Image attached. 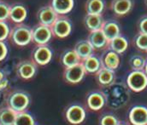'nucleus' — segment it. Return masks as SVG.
<instances>
[{
  "instance_id": "obj_39",
  "label": "nucleus",
  "mask_w": 147,
  "mask_h": 125,
  "mask_svg": "<svg viewBox=\"0 0 147 125\" xmlns=\"http://www.w3.org/2000/svg\"><path fill=\"white\" fill-rule=\"evenodd\" d=\"M145 4H146V6L147 7V0H145Z\"/></svg>"
},
{
  "instance_id": "obj_31",
  "label": "nucleus",
  "mask_w": 147,
  "mask_h": 125,
  "mask_svg": "<svg viewBox=\"0 0 147 125\" xmlns=\"http://www.w3.org/2000/svg\"><path fill=\"white\" fill-rule=\"evenodd\" d=\"M10 29L6 21H0V41H4L9 39Z\"/></svg>"
},
{
  "instance_id": "obj_30",
  "label": "nucleus",
  "mask_w": 147,
  "mask_h": 125,
  "mask_svg": "<svg viewBox=\"0 0 147 125\" xmlns=\"http://www.w3.org/2000/svg\"><path fill=\"white\" fill-rule=\"evenodd\" d=\"M10 5L5 2L0 1V21H6L9 19Z\"/></svg>"
},
{
  "instance_id": "obj_23",
  "label": "nucleus",
  "mask_w": 147,
  "mask_h": 125,
  "mask_svg": "<svg viewBox=\"0 0 147 125\" xmlns=\"http://www.w3.org/2000/svg\"><path fill=\"white\" fill-rule=\"evenodd\" d=\"M60 61L64 66V67L67 68L81 63V59L79 57V55H77V53L74 49H70L65 50L61 55Z\"/></svg>"
},
{
  "instance_id": "obj_3",
  "label": "nucleus",
  "mask_w": 147,
  "mask_h": 125,
  "mask_svg": "<svg viewBox=\"0 0 147 125\" xmlns=\"http://www.w3.org/2000/svg\"><path fill=\"white\" fill-rule=\"evenodd\" d=\"M72 21L66 15H58L54 23L51 26L53 37L57 39H65L72 32Z\"/></svg>"
},
{
  "instance_id": "obj_11",
  "label": "nucleus",
  "mask_w": 147,
  "mask_h": 125,
  "mask_svg": "<svg viewBox=\"0 0 147 125\" xmlns=\"http://www.w3.org/2000/svg\"><path fill=\"white\" fill-rule=\"evenodd\" d=\"M66 118L71 124H80L86 118V111L79 104H74L68 107L66 111Z\"/></svg>"
},
{
  "instance_id": "obj_36",
  "label": "nucleus",
  "mask_w": 147,
  "mask_h": 125,
  "mask_svg": "<svg viewBox=\"0 0 147 125\" xmlns=\"http://www.w3.org/2000/svg\"><path fill=\"white\" fill-rule=\"evenodd\" d=\"M7 78V76H6V72L3 69L0 68V82L3 81V79Z\"/></svg>"
},
{
  "instance_id": "obj_22",
  "label": "nucleus",
  "mask_w": 147,
  "mask_h": 125,
  "mask_svg": "<svg viewBox=\"0 0 147 125\" xmlns=\"http://www.w3.org/2000/svg\"><path fill=\"white\" fill-rule=\"evenodd\" d=\"M50 4L58 15H67L74 9V0H51Z\"/></svg>"
},
{
  "instance_id": "obj_20",
  "label": "nucleus",
  "mask_w": 147,
  "mask_h": 125,
  "mask_svg": "<svg viewBox=\"0 0 147 125\" xmlns=\"http://www.w3.org/2000/svg\"><path fill=\"white\" fill-rule=\"evenodd\" d=\"M101 30L109 40L121 35V27L115 20H105Z\"/></svg>"
},
{
  "instance_id": "obj_16",
  "label": "nucleus",
  "mask_w": 147,
  "mask_h": 125,
  "mask_svg": "<svg viewBox=\"0 0 147 125\" xmlns=\"http://www.w3.org/2000/svg\"><path fill=\"white\" fill-rule=\"evenodd\" d=\"M27 16H28V9L23 4L17 3L10 5L9 20L12 22L16 24L23 23Z\"/></svg>"
},
{
  "instance_id": "obj_2",
  "label": "nucleus",
  "mask_w": 147,
  "mask_h": 125,
  "mask_svg": "<svg viewBox=\"0 0 147 125\" xmlns=\"http://www.w3.org/2000/svg\"><path fill=\"white\" fill-rule=\"evenodd\" d=\"M7 106L16 112H22L30 104L29 94L22 90H15L7 97Z\"/></svg>"
},
{
  "instance_id": "obj_24",
  "label": "nucleus",
  "mask_w": 147,
  "mask_h": 125,
  "mask_svg": "<svg viewBox=\"0 0 147 125\" xmlns=\"http://www.w3.org/2000/svg\"><path fill=\"white\" fill-rule=\"evenodd\" d=\"M105 0H86L85 3V9L86 14L102 15L105 11Z\"/></svg>"
},
{
  "instance_id": "obj_37",
  "label": "nucleus",
  "mask_w": 147,
  "mask_h": 125,
  "mask_svg": "<svg viewBox=\"0 0 147 125\" xmlns=\"http://www.w3.org/2000/svg\"><path fill=\"white\" fill-rule=\"evenodd\" d=\"M117 125H127V124L125 122H120V121H119V123H118V124Z\"/></svg>"
},
{
  "instance_id": "obj_19",
  "label": "nucleus",
  "mask_w": 147,
  "mask_h": 125,
  "mask_svg": "<svg viewBox=\"0 0 147 125\" xmlns=\"http://www.w3.org/2000/svg\"><path fill=\"white\" fill-rule=\"evenodd\" d=\"M102 15H90L86 14L84 17V25L89 32L100 30L105 22Z\"/></svg>"
},
{
  "instance_id": "obj_12",
  "label": "nucleus",
  "mask_w": 147,
  "mask_h": 125,
  "mask_svg": "<svg viewBox=\"0 0 147 125\" xmlns=\"http://www.w3.org/2000/svg\"><path fill=\"white\" fill-rule=\"evenodd\" d=\"M134 8V0H111L110 9L119 17L125 16Z\"/></svg>"
},
{
  "instance_id": "obj_14",
  "label": "nucleus",
  "mask_w": 147,
  "mask_h": 125,
  "mask_svg": "<svg viewBox=\"0 0 147 125\" xmlns=\"http://www.w3.org/2000/svg\"><path fill=\"white\" fill-rule=\"evenodd\" d=\"M87 40L95 49H106L109 47L110 40L106 38L101 29L90 32Z\"/></svg>"
},
{
  "instance_id": "obj_15",
  "label": "nucleus",
  "mask_w": 147,
  "mask_h": 125,
  "mask_svg": "<svg viewBox=\"0 0 147 125\" xmlns=\"http://www.w3.org/2000/svg\"><path fill=\"white\" fill-rule=\"evenodd\" d=\"M100 58H101L102 65L105 68L115 71L120 65L121 60H120L119 54H117L116 52L113 51L109 48L105 49V52L100 56Z\"/></svg>"
},
{
  "instance_id": "obj_10",
  "label": "nucleus",
  "mask_w": 147,
  "mask_h": 125,
  "mask_svg": "<svg viewBox=\"0 0 147 125\" xmlns=\"http://www.w3.org/2000/svg\"><path fill=\"white\" fill-rule=\"evenodd\" d=\"M106 95L104 92L99 90L92 91L86 97V103L88 107L93 111L101 110L106 104Z\"/></svg>"
},
{
  "instance_id": "obj_13",
  "label": "nucleus",
  "mask_w": 147,
  "mask_h": 125,
  "mask_svg": "<svg viewBox=\"0 0 147 125\" xmlns=\"http://www.w3.org/2000/svg\"><path fill=\"white\" fill-rule=\"evenodd\" d=\"M129 121L133 125H147V107L134 106L129 112Z\"/></svg>"
},
{
  "instance_id": "obj_5",
  "label": "nucleus",
  "mask_w": 147,
  "mask_h": 125,
  "mask_svg": "<svg viewBox=\"0 0 147 125\" xmlns=\"http://www.w3.org/2000/svg\"><path fill=\"white\" fill-rule=\"evenodd\" d=\"M37 66L38 65L32 59L22 60L19 61L16 66V75L23 80H29L35 76L38 69Z\"/></svg>"
},
{
  "instance_id": "obj_18",
  "label": "nucleus",
  "mask_w": 147,
  "mask_h": 125,
  "mask_svg": "<svg viewBox=\"0 0 147 125\" xmlns=\"http://www.w3.org/2000/svg\"><path fill=\"white\" fill-rule=\"evenodd\" d=\"M81 64L83 65L86 74H96L103 67L101 58L94 54L82 60Z\"/></svg>"
},
{
  "instance_id": "obj_26",
  "label": "nucleus",
  "mask_w": 147,
  "mask_h": 125,
  "mask_svg": "<svg viewBox=\"0 0 147 125\" xmlns=\"http://www.w3.org/2000/svg\"><path fill=\"white\" fill-rule=\"evenodd\" d=\"M17 112L8 106L0 109V125H14Z\"/></svg>"
},
{
  "instance_id": "obj_17",
  "label": "nucleus",
  "mask_w": 147,
  "mask_h": 125,
  "mask_svg": "<svg viewBox=\"0 0 147 125\" xmlns=\"http://www.w3.org/2000/svg\"><path fill=\"white\" fill-rule=\"evenodd\" d=\"M95 77L98 83L105 88H107L114 83H115V71L105 68L104 66L95 74Z\"/></svg>"
},
{
  "instance_id": "obj_21",
  "label": "nucleus",
  "mask_w": 147,
  "mask_h": 125,
  "mask_svg": "<svg viewBox=\"0 0 147 125\" xmlns=\"http://www.w3.org/2000/svg\"><path fill=\"white\" fill-rule=\"evenodd\" d=\"M74 49L75 50L79 57L81 59V61L93 55L95 51V49L92 47V45L87 39L77 42L74 47Z\"/></svg>"
},
{
  "instance_id": "obj_6",
  "label": "nucleus",
  "mask_w": 147,
  "mask_h": 125,
  "mask_svg": "<svg viewBox=\"0 0 147 125\" xmlns=\"http://www.w3.org/2000/svg\"><path fill=\"white\" fill-rule=\"evenodd\" d=\"M53 37V33L51 27L38 24L32 27V38L33 42L36 45H45Z\"/></svg>"
},
{
  "instance_id": "obj_38",
  "label": "nucleus",
  "mask_w": 147,
  "mask_h": 125,
  "mask_svg": "<svg viewBox=\"0 0 147 125\" xmlns=\"http://www.w3.org/2000/svg\"><path fill=\"white\" fill-rule=\"evenodd\" d=\"M144 71H145V72L146 73V75H147V61H146V66H145V69H144Z\"/></svg>"
},
{
  "instance_id": "obj_29",
  "label": "nucleus",
  "mask_w": 147,
  "mask_h": 125,
  "mask_svg": "<svg viewBox=\"0 0 147 125\" xmlns=\"http://www.w3.org/2000/svg\"><path fill=\"white\" fill-rule=\"evenodd\" d=\"M134 46L142 50V51H147V34L139 33L134 39Z\"/></svg>"
},
{
  "instance_id": "obj_4",
  "label": "nucleus",
  "mask_w": 147,
  "mask_h": 125,
  "mask_svg": "<svg viewBox=\"0 0 147 125\" xmlns=\"http://www.w3.org/2000/svg\"><path fill=\"white\" fill-rule=\"evenodd\" d=\"M127 85L129 89L139 93L147 87V75L145 71H134L127 75Z\"/></svg>"
},
{
  "instance_id": "obj_40",
  "label": "nucleus",
  "mask_w": 147,
  "mask_h": 125,
  "mask_svg": "<svg viewBox=\"0 0 147 125\" xmlns=\"http://www.w3.org/2000/svg\"><path fill=\"white\" fill-rule=\"evenodd\" d=\"M146 53H147V51H146Z\"/></svg>"
},
{
  "instance_id": "obj_27",
  "label": "nucleus",
  "mask_w": 147,
  "mask_h": 125,
  "mask_svg": "<svg viewBox=\"0 0 147 125\" xmlns=\"http://www.w3.org/2000/svg\"><path fill=\"white\" fill-rule=\"evenodd\" d=\"M146 61L147 60L144 56L134 55H132L129 59V66L134 71H144Z\"/></svg>"
},
{
  "instance_id": "obj_1",
  "label": "nucleus",
  "mask_w": 147,
  "mask_h": 125,
  "mask_svg": "<svg viewBox=\"0 0 147 125\" xmlns=\"http://www.w3.org/2000/svg\"><path fill=\"white\" fill-rule=\"evenodd\" d=\"M10 42L19 47H24L33 42L32 27L26 24H16L11 29L9 36Z\"/></svg>"
},
{
  "instance_id": "obj_7",
  "label": "nucleus",
  "mask_w": 147,
  "mask_h": 125,
  "mask_svg": "<svg viewBox=\"0 0 147 125\" xmlns=\"http://www.w3.org/2000/svg\"><path fill=\"white\" fill-rule=\"evenodd\" d=\"M52 55L53 52L47 44L37 45L32 52L31 59L38 66H45L51 62Z\"/></svg>"
},
{
  "instance_id": "obj_9",
  "label": "nucleus",
  "mask_w": 147,
  "mask_h": 125,
  "mask_svg": "<svg viewBox=\"0 0 147 125\" xmlns=\"http://www.w3.org/2000/svg\"><path fill=\"white\" fill-rule=\"evenodd\" d=\"M58 14L53 9L51 4H47L39 8L36 14V17L39 24L51 27L56 19L57 18Z\"/></svg>"
},
{
  "instance_id": "obj_28",
  "label": "nucleus",
  "mask_w": 147,
  "mask_h": 125,
  "mask_svg": "<svg viewBox=\"0 0 147 125\" xmlns=\"http://www.w3.org/2000/svg\"><path fill=\"white\" fill-rule=\"evenodd\" d=\"M14 125H35L34 118L28 112H18Z\"/></svg>"
},
{
  "instance_id": "obj_25",
  "label": "nucleus",
  "mask_w": 147,
  "mask_h": 125,
  "mask_svg": "<svg viewBox=\"0 0 147 125\" xmlns=\"http://www.w3.org/2000/svg\"><path fill=\"white\" fill-rule=\"evenodd\" d=\"M109 49H112L113 51L116 52L117 54L121 55L124 53L128 48V40L122 36L121 34L117 36L116 38L110 40L109 43Z\"/></svg>"
},
{
  "instance_id": "obj_33",
  "label": "nucleus",
  "mask_w": 147,
  "mask_h": 125,
  "mask_svg": "<svg viewBox=\"0 0 147 125\" xmlns=\"http://www.w3.org/2000/svg\"><path fill=\"white\" fill-rule=\"evenodd\" d=\"M138 30L139 33L147 34V15L142 16L138 22Z\"/></svg>"
},
{
  "instance_id": "obj_8",
  "label": "nucleus",
  "mask_w": 147,
  "mask_h": 125,
  "mask_svg": "<svg viewBox=\"0 0 147 125\" xmlns=\"http://www.w3.org/2000/svg\"><path fill=\"white\" fill-rule=\"evenodd\" d=\"M86 74V73L83 65L80 63L73 66L65 68L63 72V78L67 83L76 84L83 80Z\"/></svg>"
},
{
  "instance_id": "obj_32",
  "label": "nucleus",
  "mask_w": 147,
  "mask_h": 125,
  "mask_svg": "<svg viewBox=\"0 0 147 125\" xmlns=\"http://www.w3.org/2000/svg\"><path fill=\"white\" fill-rule=\"evenodd\" d=\"M118 123V119L111 114L104 115L100 119V125H117Z\"/></svg>"
},
{
  "instance_id": "obj_35",
  "label": "nucleus",
  "mask_w": 147,
  "mask_h": 125,
  "mask_svg": "<svg viewBox=\"0 0 147 125\" xmlns=\"http://www.w3.org/2000/svg\"><path fill=\"white\" fill-rule=\"evenodd\" d=\"M8 85H9V80H8V78H5L3 81H1L0 82V91L4 90L8 87Z\"/></svg>"
},
{
  "instance_id": "obj_34",
  "label": "nucleus",
  "mask_w": 147,
  "mask_h": 125,
  "mask_svg": "<svg viewBox=\"0 0 147 125\" xmlns=\"http://www.w3.org/2000/svg\"><path fill=\"white\" fill-rule=\"evenodd\" d=\"M8 55V47L4 41H0V62L3 61Z\"/></svg>"
}]
</instances>
